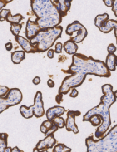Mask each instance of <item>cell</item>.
Listing matches in <instances>:
<instances>
[{
    "mask_svg": "<svg viewBox=\"0 0 117 152\" xmlns=\"http://www.w3.org/2000/svg\"><path fill=\"white\" fill-rule=\"evenodd\" d=\"M65 73L71 74L65 77L59 88V94L63 97L70 89L78 87L85 80L86 75L91 74L99 77H110L111 73L106 67L105 62L96 60L92 57H87L83 54L75 53L72 55V64Z\"/></svg>",
    "mask_w": 117,
    "mask_h": 152,
    "instance_id": "obj_1",
    "label": "cell"
},
{
    "mask_svg": "<svg viewBox=\"0 0 117 152\" xmlns=\"http://www.w3.org/2000/svg\"><path fill=\"white\" fill-rule=\"evenodd\" d=\"M103 96H101L100 103L97 106L93 107L88 112H86L83 116V121H88V119L92 115H100L102 117V123L99 126H97L96 131L94 133V136L96 138H101L111 125V118L109 109L111 105L115 102V96L113 93V86L110 84H104L101 87Z\"/></svg>",
    "mask_w": 117,
    "mask_h": 152,
    "instance_id": "obj_2",
    "label": "cell"
},
{
    "mask_svg": "<svg viewBox=\"0 0 117 152\" xmlns=\"http://www.w3.org/2000/svg\"><path fill=\"white\" fill-rule=\"evenodd\" d=\"M30 6L40 28H51L61 23L60 12L52 0H30Z\"/></svg>",
    "mask_w": 117,
    "mask_h": 152,
    "instance_id": "obj_3",
    "label": "cell"
},
{
    "mask_svg": "<svg viewBox=\"0 0 117 152\" xmlns=\"http://www.w3.org/2000/svg\"><path fill=\"white\" fill-rule=\"evenodd\" d=\"M63 28L58 25L51 28H41L30 40L35 52H45L54 45L58 38L61 37Z\"/></svg>",
    "mask_w": 117,
    "mask_h": 152,
    "instance_id": "obj_4",
    "label": "cell"
},
{
    "mask_svg": "<svg viewBox=\"0 0 117 152\" xmlns=\"http://www.w3.org/2000/svg\"><path fill=\"white\" fill-rule=\"evenodd\" d=\"M85 144L89 152H117V124L101 138L97 140L94 136L86 138Z\"/></svg>",
    "mask_w": 117,
    "mask_h": 152,
    "instance_id": "obj_5",
    "label": "cell"
},
{
    "mask_svg": "<svg viewBox=\"0 0 117 152\" xmlns=\"http://www.w3.org/2000/svg\"><path fill=\"white\" fill-rule=\"evenodd\" d=\"M22 101V93L20 89L11 88L4 97H0V114L9 107L18 105Z\"/></svg>",
    "mask_w": 117,
    "mask_h": 152,
    "instance_id": "obj_6",
    "label": "cell"
},
{
    "mask_svg": "<svg viewBox=\"0 0 117 152\" xmlns=\"http://www.w3.org/2000/svg\"><path fill=\"white\" fill-rule=\"evenodd\" d=\"M65 32H66L67 35H70V36H71L73 33H75V32L77 33V35H76L75 37L71 38L72 41H74L75 43H81L86 38L87 34H88L85 26L82 25L79 21H74V22L70 23L69 25L67 26L66 31Z\"/></svg>",
    "mask_w": 117,
    "mask_h": 152,
    "instance_id": "obj_7",
    "label": "cell"
},
{
    "mask_svg": "<svg viewBox=\"0 0 117 152\" xmlns=\"http://www.w3.org/2000/svg\"><path fill=\"white\" fill-rule=\"evenodd\" d=\"M56 144V139L54 138L53 131L50 134H46V137L43 140H40L36 144V147L34 148V151H46L48 149L53 148V146Z\"/></svg>",
    "mask_w": 117,
    "mask_h": 152,
    "instance_id": "obj_8",
    "label": "cell"
},
{
    "mask_svg": "<svg viewBox=\"0 0 117 152\" xmlns=\"http://www.w3.org/2000/svg\"><path fill=\"white\" fill-rule=\"evenodd\" d=\"M78 115H80V111L69 110L67 112V119L65 120V128L67 131H72L75 134L79 133V129L75 124V117Z\"/></svg>",
    "mask_w": 117,
    "mask_h": 152,
    "instance_id": "obj_9",
    "label": "cell"
},
{
    "mask_svg": "<svg viewBox=\"0 0 117 152\" xmlns=\"http://www.w3.org/2000/svg\"><path fill=\"white\" fill-rule=\"evenodd\" d=\"M33 107H34V116L35 117L40 118L45 114L44 104H43V100H42V93L40 91H37L36 94H35Z\"/></svg>",
    "mask_w": 117,
    "mask_h": 152,
    "instance_id": "obj_10",
    "label": "cell"
},
{
    "mask_svg": "<svg viewBox=\"0 0 117 152\" xmlns=\"http://www.w3.org/2000/svg\"><path fill=\"white\" fill-rule=\"evenodd\" d=\"M39 25L35 22V21H32L31 19H29L26 23V27H25V37L27 39L31 40L32 38L35 37V35L38 33V31L40 30Z\"/></svg>",
    "mask_w": 117,
    "mask_h": 152,
    "instance_id": "obj_11",
    "label": "cell"
},
{
    "mask_svg": "<svg viewBox=\"0 0 117 152\" xmlns=\"http://www.w3.org/2000/svg\"><path fill=\"white\" fill-rule=\"evenodd\" d=\"M15 40H16V42L21 46L23 51H25L26 53H35V50H34L33 46L31 45L30 40L27 39L26 37L17 35V36H15Z\"/></svg>",
    "mask_w": 117,
    "mask_h": 152,
    "instance_id": "obj_12",
    "label": "cell"
},
{
    "mask_svg": "<svg viewBox=\"0 0 117 152\" xmlns=\"http://www.w3.org/2000/svg\"><path fill=\"white\" fill-rule=\"evenodd\" d=\"M64 112H66L65 108L57 105V106H53V107L49 108V109L45 112V115H46V117H47L48 120H52L53 118L57 117V116L63 115Z\"/></svg>",
    "mask_w": 117,
    "mask_h": 152,
    "instance_id": "obj_13",
    "label": "cell"
},
{
    "mask_svg": "<svg viewBox=\"0 0 117 152\" xmlns=\"http://www.w3.org/2000/svg\"><path fill=\"white\" fill-rule=\"evenodd\" d=\"M54 3L58 8L61 17L67 15L68 11L70 10V7H71V2L67 1V0H54Z\"/></svg>",
    "mask_w": 117,
    "mask_h": 152,
    "instance_id": "obj_14",
    "label": "cell"
},
{
    "mask_svg": "<svg viewBox=\"0 0 117 152\" xmlns=\"http://www.w3.org/2000/svg\"><path fill=\"white\" fill-rule=\"evenodd\" d=\"M63 49H64V51L66 53L70 54V55H73V54L77 53V50H78L77 43H75L74 41H72L71 39L67 40V41L65 42L64 45H63Z\"/></svg>",
    "mask_w": 117,
    "mask_h": 152,
    "instance_id": "obj_15",
    "label": "cell"
},
{
    "mask_svg": "<svg viewBox=\"0 0 117 152\" xmlns=\"http://www.w3.org/2000/svg\"><path fill=\"white\" fill-rule=\"evenodd\" d=\"M116 60H117V57L114 53H108V56L106 58L105 61V65L106 67L108 68V70L111 71H115L116 68Z\"/></svg>",
    "mask_w": 117,
    "mask_h": 152,
    "instance_id": "obj_16",
    "label": "cell"
},
{
    "mask_svg": "<svg viewBox=\"0 0 117 152\" xmlns=\"http://www.w3.org/2000/svg\"><path fill=\"white\" fill-rule=\"evenodd\" d=\"M57 128L53 125L52 121L51 120H45L42 122V124L40 125V131H41L43 134H47L48 131H55Z\"/></svg>",
    "mask_w": 117,
    "mask_h": 152,
    "instance_id": "obj_17",
    "label": "cell"
},
{
    "mask_svg": "<svg viewBox=\"0 0 117 152\" xmlns=\"http://www.w3.org/2000/svg\"><path fill=\"white\" fill-rule=\"evenodd\" d=\"M20 114L25 119H30L34 115V107L33 105L27 107L25 105H21L20 106Z\"/></svg>",
    "mask_w": 117,
    "mask_h": 152,
    "instance_id": "obj_18",
    "label": "cell"
},
{
    "mask_svg": "<svg viewBox=\"0 0 117 152\" xmlns=\"http://www.w3.org/2000/svg\"><path fill=\"white\" fill-rule=\"evenodd\" d=\"M25 51H15L11 54V60L14 64H19L25 58Z\"/></svg>",
    "mask_w": 117,
    "mask_h": 152,
    "instance_id": "obj_19",
    "label": "cell"
},
{
    "mask_svg": "<svg viewBox=\"0 0 117 152\" xmlns=\"http://www.w3.org/2000/svg\"><path fill=\"white\" fill-rule=\"evenodd\" d=\"M108 19H109V15H108L107 13H103V14L97 15L94 19V25L96 27H100L106 20H108Z\"/></svg>",
    "mask_w": 117,
    "mask_h": 152,
    "instance_id": "obj_20",
    "label": "cell"
},
{
    "mask_svg": "<svg viewBox=\"0 0 117 152\" xmlns=\"http://www.w3.org/2000/svg\"><path fill=\"white\" fill-rule=\"evenodd\" d=\"M23 19V16L20 13H17L15 15H8L7 18L5 19V21H8L10 24L12 23H20V21Z\"/></svg>",
    "mask_w": 117,
    "mask_h": 152,
    "instance_id": "obj_21",
    "label": "cell"
},
{
    "mask_svg": "<svg viewBox=\"0 0 117 152\" xmlns=\"http://www.w3.org/2000/svg\"><path fill=\"white\" fill-rule=\"evenodd\" d=\"M51 121H52L53 125L55 126L57 129H61V128H64L65 127V120H64V118L61 117V116H57V117L53 118Z\"/></svg>",
    "mask_w": 117,
    "mask_h": 152,
    "instance_id": "obj_22",
    "label": "cell"
},
{
    "mask_svg": "<svg viewBox=\"0 0 117 152\" xmlns=\"http://www.w3.org/2000/svg\"><path fill=\"white\" fill-rule=\"evenodd\" d=\"M88 121L90 122L93 126L97 127L102 123V117L100 115H92L91 117L88 119Z\"/></svg>",
    "mask_w": 117,
    "mask_h": 152,
    "instance_id": "obj_23",
    "label": "cell"
},
{
    "mask_svg": "<svg viewBox=\"0 0 117 152\" xmlns=\"http://www.w3.org/2000/svg\"><path fill=\"white\" fill-rule=\"evenodd\" d=\"M21 28H22V25L19 23H12L11 26H10V31H11V33L14 35V36H17L20 33V30Z\"/></svg>",
    "mask_w": 117,
    "mask_h": 152,
    "instance_id": "obj_24",
    "label": "cell"
},
{
    "mask_svg": "<svg viewBox=\"0 0 117 152\" xmlns=\"http://www.w3.org/2000/svg\"><path fill=\"white\" fill-rule=\"evenodd\" d=\"M71 151V148L67 147L64 144H55L53 146V152H69Z\"/></svg>",
    "mask_w": 117,
    "mask_h": 152,
    "instance_id": "obj_25",
    "label": "cell"
},
{
    "mask_svg": "<svg viewBox=\"0 0 117 152\" xmlns=\"http://www.w3.org/2000/svg\"><path fill=\"white\" fill-rule=\"evenodd\" d=\"M10 15V9H3L0 11V21H4L7 18V16Z\"/></svg>",
    "mask_w": 117,
    "mask_h": 152,
    "instance_id": "obj_26",
    "label": "cell"
},
{
    "mask_svg": "<svg viewBox=\"0 0 117 152\" xmlns=\"http://www.w3.org/2000/svg\"><path fill=\"white\" fill-rule=\"evenodd\" d=\"M62 49H63V44L61 42H56L54 43V51L56 53H61Z\"/></svg>",
    "mask_w": 117,
    "mask_h": 152,
    "instance_id": "obj_27",
    "label": "cell"
},
{
    "mask_svg": "<svg viewBox=\"0 0 117 152\" xmlns=\"http://www.w3.org/2000/svg\"><path fill=\"white\" fill-rule=\"evenodd\" d=\"M7 139L8 134H6V133H0V145L7 144Z\"/></svg>",
    "mask_w": 117,
    "mask_h": 152,
    "instance_id": "obj_28",
    "label": "cell"
},
{
    "mask_svg": "<svg viewBox=\"0 0 117 152\" xmlns=\"http://www.w3.org/2000/svg\"><path fill=\"white\" fill-rule=\"evenodd\" d=\"M9 91V88L7 86H0V97H4Z\"/></svg>",
    "mask_w": 117,
    "mask_h": 152,
    "instance_id": "obj_29",
    "label": "cell"
},
{
    "mask_svg": "<svg viewBox=\"0 0 117 152\" xmlns=\"http://www.w3.org/2000/svg\"><path fill=\"white\" fill-rule=\"evenodd\" d=\"M116 49L117 48L115 47V46H114L112 43H111V44H109L108 45V48H107V51H108V53H114L116 51Z\"/></svg>",
    "mask_w": 117,
    "mask_h": 152,
    "instance_id": "obj_30",
    "label": "cell"
},
{
    "mask_svg": "<svg viewBox=\"0 0 117 152\" xmlns=\"http://www.w3.org/2000/svg\"><path fill=\"white\" fill-rule=\"evenodd\" d=\"M78 93H79V92H78V90L75 87L72 88L71 92H70V97H72V98H75V97L78 96Z\"/></svg>",
    "mask_w": 117,
    "mask_h": 152,
    "instance_id": "obj_31",
    "label": "cell"
},
{
    "mask_svg": "<svg viewBox=\"0 0 117 152\" xmlns=\"http://www.w3.org/2000/svg\"><path fill=\"white\" fill-rule=\"evenodd\" d=\"M112 10L114 15L117 17V0H113V5H112Z\"/></svg>",
    "mask_w": 117,
    "mask_h": 152,
    "instance_id": "obj_32",
    "label": "cell"
},
{
    "mask_svg": "<svg viewBox=\"0 0 117 152\" xmlns=\"http://www.w3.org/2000/svg\"><path fill=\"white\" fill-rule=\"evenodd\" d=\"M103 2L107 7H112L113 5V0H103Z\"/></svg>",
    "mask_w": 117,
    "mask_h": 152,
    "instance_id": "obj_33",
    "label": "cell"
},
{
    "mask_svg": "<svg viewBox=\"0 0 117 152\" xmlns=\"http://www.w3.org/2000/svg\"><path fill=\"white\" fill-rule=\"evenodd\" d=\"M54 53H55L54 49H48L47 50V56L49 57V58H53V57H54Z\"/></svg>",
    "mask_w": 117,
    "mask_h": 152,
    "instance_id": "obj_34",
    "label": "cell"
},
{
    "mask_svg": "<svg viewBox=\"0 0 117 152\" xmlns=\"http://www.w3.org/2000/svg\"><path fill=\"white\" fill-rule=\"evenodd\" d=\"M40 82H41V79H40L39 76H36V77H34L33 83L35 84V85H38V84H40Z\"/></svg>",
    "mask_w": 117,
    "mask_h": 152,
    "instance_id": "obj_35",
    "label": "cell"
},
{
    "mask_svg": "<svg viewBox=\"0 0 117 152\" xmlns=\"http://www.w3.org/2000/svg\"><path fill=\"white\" fill-rule=\"evenodd\" d=\"M5 49L7 51H10L12 49V43L11 42H7L6 44H5Z\"/></svg>",
    "mask_w": 117,
    "mask_h": 152,
    "instance_id": "obj_36",
    "label": "cell"
},
{
    "mask_svg": "<svg viewBox=\"0 0 117 152\" xmlns=\"http://www.w3.org/2000/svg\"><path fill=\"white\" fill-rule=\"evenodd\" d=\"M6 4L7 3L5 1H3V0H0V11H1V10L6 6Z\"/></svg>",
    "mask_w": 117,
    "mask_h": 152,
    "instance_id": "obj_37",
    "label": "cell"
},
{
    "mask_svg": "<svg viewBox=\"0 0 117 152\" xmlns=\"http://www.w3.org/2000/svg\"><path fill=\"white\" fill-rule=\"evenodd\" d=\"M47 85H48V87L53 88V87H54V81H53V80H51V79H49V80L47 81Z\"/></svg>",
    "mask_w": 117,
    "mask_h": 152,
    "instance_id": "obj_38",
    "label": "cell"
},
{
    "mask_svg": "<svg viewBox=\"0 0 117 152\" xmlns=\"http://www.w3.org/2000/svg\"><path fill=\"white\" fill-rule=\"evenodd\" d=\"M55 99H56V102L57 103H60L62 101V96H60V95H57Z\"/></svg>",
    "mask_w": 117,
    "mask_h": 152,
    "instance_id": "obj_39",
    "label": "cell"
},
{
    "mask_svg": "<svg viewBox=\"0 0 117 152\" xmlns=\"http://www.w3.org/2000/svg\"><path fill=\"white\" fill-rule=\"evenodd\" d=\"M11 152H21V150L18 147H13L11 148Z\"/></svg>",
    "mask_w": 117,
    "mask_h": 152,
    "instance_id": "obj_40",
    "label": "cell"
},
{
    "mask_svg": "<svg viewBox=\"0 0 117 152\" xmlns=\"http://www.w3.org/2000/svg\"><path fill=\"white\" fill-rule=\"evenodd\" d=\"M4 152H11V148L8 147V146H6L5 149H4Z\"/></svg>",
    "mask_w": 117,
    "mask_h": 152,
    "instance_id": "obj_41",
    "label": "cell"
},
{
    "mask_svg": "<svg viewBox=\"0 0 117 152\" xmlns=\"http://www.w3.org/2000/svg\"><path fill=\"white\" fill-rule=\"evenodd\" d=\"M113 93H114V96H115V99L117 100V90L116 91H113Z\"/></svg>",
    "mask_w": 117,
    "mask_h": 152,
    "instance_id": "obj_42",
    "label": "cell"
},
{
    "mask_svg": "<svg viewBox=\"0 0 117 152\" xmlns=\"http://www.w3.org/2000/svg\"><path fill=\"white\" fill-rule=\"evenodd\" d=\"M3 1H5L6 3H8V2H11V1H13V0H3Z\"/></svg>",
    "mask_w": 117,
    "mask_h": 152,
    "instance_id": "obj_43",
    "label": "cell"
},
{
    "mask_svg": "<svg viewBox=\"0 0 117 152\" xmlns=\"http://www.w3.org/2000/svg\"><path fill=\"white\" fill-rule=\"evenodd\" d=\"M67 1H69V2H72V0H67Z\"/></svg>",
    "mask_w": 117,
    "mask_h": 152,
    "instance_id": "obj_44",
    "label": "cell"
},
{
    "mask_svg": "<svg viewBox=\"0 0 117 152\" xmlns=\"http://www.w3.org/2000/svg\"><path fill=\"white\" fill-rule=\"evenodd\" d=\"M116 43H117V37H116Z\"/></svg>",
    "mask_w": 117,
    "mask_h": 152,
    "instance_id": "obj_45",
    "label": "cell"
},
{
    "mask_svg": "<svg viewBox=\"0 0 117 152\" xmlns=\"http://www.w3.org/2000/svg\"><path fill=\"white\" fill-rule=\"evenodd\" d=\"M116 66H117V60H116Z\"/></svg>",
    "mask_w": 117,
    "mask_h": 152,
    "instance_id": "obj_46",
    "label": "cell"
}]
</instances>
